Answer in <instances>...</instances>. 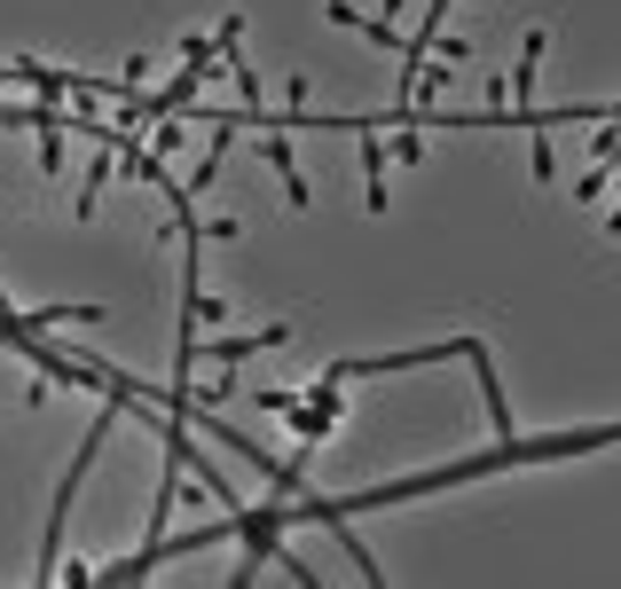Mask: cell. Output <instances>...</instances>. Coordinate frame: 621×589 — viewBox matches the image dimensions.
Listing matches in <instances>:
<instances>
[{"instance_id":"obj_1","label":"cell","mask_w":621,"mask_h":589,"mask_svg":"<svg viewBox=\"0 0 621 589\" xmlns=\"http://www.w3.org/2000/svg\"><path fill=\"white\" fill-rule=\"evenodd\" d=\"M606 228H613V236H621V205H613V213H606Z\"/></svg>"}]
</instances>
